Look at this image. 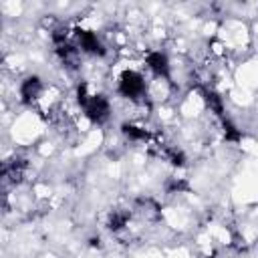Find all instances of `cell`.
<instances>
[{"instance_id": "cell-1", "label": "cell", "mask_w": 258, "mask_h": 258, "mask_svg": "<svg viewBox=\"0 0 258 258\" xmlns=\"http://www.w3.org/2000/svg\"><path fill=\"white\" fill-rule=\"evenodd\" d=\"M117 91H119V95H121V97L131 99V101L143 99V97H145V91H147L145 77H143L139 71L127 69V71H123V73H121V77H119Z\"/></svg>"}, {"instance_id": "cell-2", "label": "cell", "mask_w": 258, "mask_h": 258, "mask_svg": "<svg viewBox=\"0 0 258 258\" xmlns=\"http://www.w3.org/2000/svg\"><path fill=\"white\" fill-rule=\"evenodd\" d=\"M111 115V103L105 95H93L89 99V103L85 105V117L95 123V125H103Z\"/></svg>"}, {"instance_id": "cell-11", "label": "cell", "mask_w": 258, "mask_h": 258, "mask_svg": "<svg viewBox=\"0 0 258 258\" xmlns=\"http://www.w3.org/2000/svg\"><path fill=\"white\" fill-rule=\"evenodd\" d=\"M91 97H93V95H89V85H87V83H79V85H77V103L85 109V105L89 103Z\"/></svg>"}, {"instance_id": "cell-10", "label": "cell", "mask_w": 258, "mask_h": 258, "mask_svg": "<svg viewBox=\"0 0 258 258\" xmlns=\"http://www.w3.org/2000/svg\"><path fill=\"white\" fill-rule=\"evenodd\" d=\"M165 159H167L171 165H175V167L185 165V153H183L181 149H177V147H167V149H165Z\"/></svg>"}, {"instance_id": "cell-3", "label": "cell", "mask_w": 258, "mask_h": 258, "mask_svg": "<svg viewBox=\"0 0 258 258\" xmlns=\"http://www.w3.org/2000/svg\"><path fill=\"white\" fill-rule=\"evenodd\" d=\"M75 36H77V46H79V50H83V52H87V54H95V56H103V54L107 52L105 46H103V42H101V38H99L93 30L77 28Z\"/></svg>"}, {"instance_id": "cell-8", "label": "cell", "mask_w": 258, "mask_h": 258, "mask_svg": "<svg viewBox=\"0 0 258 258\" xmlns=\"http://www.w3.org/2000/svg\"><path fill=\"white\" fill-rule=\"evenodd\" d=\"M127 222H129V212H125V210H113V212L109 214L107 228H109L111 232H119V230H123V228L127 226Z\"/></svg>"}, {"instance_id": "cell-4", "label": "cell", "mask_w": 258, "mask_h": 258, "mask_svg": "<svg viewBox=\"0 0 258 258\" xmlns=\"http://www.w3.org/2000/svg\"><path fill=\"white\" fill-rule=\"evenodd\" d=\"M145 64H147V69H149L155 77H159V79H169V58H167L165 52H161V50H151V52H147Z\"/></svg>"}, {"instance_id": "cell-9", "label": "cell", "mask_w": 258, "mask_h": 258, "mask_svg": "<svg viewBox=\"0 0 258 258\" xmlns=\"http://www.w3.org/2000/svg\"><path fill=\"white\" fill-rule=\"evenodd\" d=\"M222 129H224V139L226 141H232V143H238L242 139V131L236 127V123L228 117L222 119Z\"/></svg>"}, {"instance_id": "cell-6", "label": "cell", "mask_w": 258, "mask_h": 258, "mask_svg": "<svg viewBox=\"0 0 258 258\" xmlns=\"http://www.w3.org/2000/svg\"><path fill=\"white\" fill-rule=\"evenodd\" d=\"M204 101H206L208 109H210L216 117H220V121L226 117V105H224V99H222L216 91L206 89V91H204Z\"/></svg>"}, {"instance_id": "cell-5", "label": "cell", "mask_w": 258, "mask_h": 258, "mask_svg": "<svg viewBox=\"0 0 258 258\" xmlns=\"http://www.w3.org/2000/svg\"><path fill=\"white\" fill-rule=\"evenodd\" d=\"M18 93H20L22 103H32V101L38 99V95L42 93V79H40L38 75H30V77H26V79L20 83Z\"/></svg>"}, {"instance_id": "cell-7", "label": "cell", "mask_w": 258, "mask_h": 258, "mask_svg": "<svg viewBox=\"0 0 258 258\" xmlns=\"http://www.w3.org/2000/svg\"><path fill=\"white\" fill-rule=\"evenodd\" d=\"M121 133L129 139V141H147L149 139V131L145 127H139L135 123H123L121 125Z\"/></svg>"}]
</instances>
